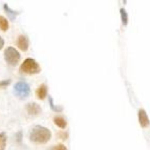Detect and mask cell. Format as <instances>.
<instances>
[{
  "label": "cell",
  "instance_id": "7c38bea8",
  "mask_svg": "<svg viewBox=\"0 0 150 150\" xmlns=\"http://www.w3.org/2000/svg\"><path fill=\"white\" fill-rule=\"evenodd\" d=\"M121 19H122L123 25H127V23H128V15H127V13H126V11L124 10V8H122V10H121Z\"/></svg>",
  "mask_w": 150,
  "mask_h": 150
},
{
  "label": "cell",
  "instance_id": "9c48e42d",
  "mask_svg": "<svg viewBox=\"0 0 150 150\" xmlns=\"http://www.w3.org/2000/svg\"><path fill=\"white\" fill-rule=\"evenodd\" d=\"M54 122H55V124L58 127L62 128V129H64V128L66 127V125H67L66 120H65L64 118H62V117H56V118L54 119Z\"/></svg>",
  "mask_w": 150,
  "mask_h": 150
},
{
  "label": "cell",
  "instance_id": "2e32d148",
  "mask_svg": "<svg viewBox=\"0 0 150 150\" xmlns=\"http://www.w3.org/2000/svg\"><path fill=\"white\" fill-rule=\"evenodd\" d=\"M3 45H4V41H3V39L1 38V36H0V50L3 47Z\"/></svg>",
  "mask_w": 150,
  "mask_h": 150
},
{
  "label": "cell",
  "instance_id": "52a82bcc",
  "mask_svg": "<svg viewBox=\"0 0 150 150\" xmlns=\"http://www.w3.org/2000/svg\"><path fill=\"white\" fill-rule=\"evenodd\" d=\"M17 45L18 47L20 48L21 50L23 52H26L28 50V39L26 36H19L18 37V40H17Z\"/></svg>",
  "mask_w": 150,
  "mask_h": 150
},
{
  "label": "cell",
  "instance_id": "7a4b0ae2",
  "mask_svg": "<svg viewBox=\"0 0 150 150\" xmlns=\"http://www.w3.org/2000/svg\"><path fill=\"white\" fill-rule=\"evenodd\" d=\"M41 67L40 65L38 64L37 61L28 58L23 61V63L20 66V71L22 74H28V75H35V74L40 73Z\"/></svg>",
  "mask_w": 150,
  "mask_h": 150
},
{
  "label": "cell",
  "instance_id": "4fadbf2b",
  "mask_svg": "<svg viewBox=\"0 0 150 150\" xmlns=\"http://www.w3.org/2000/svg\"><path fill=\"white\" fill-rule=\"evenodd\" d=\"M4 10L8 12V15L11 17V19H14V17H16V15H17V14H16V12H14V11L11 10V8H8L6 4H4Z\"/></svg>",
  "mask_w": 150,
  "mask_h": 150
},
{
  "label": "cell",
  "instance_id": "277c9868",
  "mask_svg": "<svg viewBox=\"0 0 150 150\" xmlns=\"http://www.w3.org/2000/svg\"><path fill=\"white\" fill-rule=\"evenodd\" d=\"M4 59L6 63H8L12 66H15L19 60H20V54L14 47H8L4 50Z\"/></svg>",
  "mask_w": 150,
  "mask_h": 150
},
{
  "label": "cell",
  "instance_id": "8fae6325",
  "mask_svg": "<svg viewBox=\"0 0 150 150\" xmlns=\"http://www.w3.org/2000/svg\"><path fill=\"white\" fill-rule=\"evenodd\" d=\"M6 146V135L5 133H0V150H4Z\"/></svg>",
  "mask_w": 150,
  "mask_h": 150
},
{
  "label": "cell",
  "instance_id": "5b68a950",
  "mask_svg": "<svg viewBox=\"0 0 150 150\" xmlns=\"http://www.w3.org/2000/svg\"><path fill=\"white\" fill-rule=\"evenodd\" d=\"M26 111L30 115L33 117H36V115H39L41 112V107L38 105L37 103H30L26 106Z\"/></svg>",
  "mask_w": 150,
  "mask_h": 150
},
{
  "label": "cell",
  "instance_id": "6da1fadb",
  "mask_svg": "<svg viewBox=\"0 0 150 150\" xmlns=\"http://www.w3.org/2000/svg\"><path fill=\"white\" fill-rule=\"evenodd\" d=\"M52 138V132L43 126H35L30 133V139L37 144H45Z\"/></svg>",
  "mask_w": 150,
  "mask_h": 150
},
{
  "label": "cell",
  "instance_id": "3957f363",
  "mask_svg": "<svg viewBox=\"0 0 150 150\" xmlns=\"http://www.w3.org/2000/svg\"><path fill=\"white\" fill-rule=\"evenodd\" d=\"M14 93L17 96L19 99L21 100H24L26 98H28L30 93V85L28 83L24 82V81H20L15 84V87H14Z\"/></svg>",
  "mask_w": 150,
  "mask_h": 150
},
{
  "label": "cell",
  "instance_id": "5bb4252c",
  "mask_svg": "<svg viewBox=\"0 0 150 150\" xmlns=\"http://www.w3.org/2000/svg\"><path fill=\"white\" fill-rule=\"evenodd\" d=\"M52 150H67V149H66V147H65L64 145L59 144V145H57V146H54Z\"/></svg>",
  "mask_w": 150,
  "mask_h": 150
},
{
  "label": "cell",
  "instance_id": "30bf717a",
  "mask_svg": "<svg viewBox=\"0 0 150 150\" xmlns=\"http://www.w3.org/2000/svg\"><path fill=\"white\" fill-rule=\"evenodd\" d=\"M0 30L2 32H6L8 30V21L2 16H0Z\"/></svg>",
  "mask_w": 150,
  "mask_h": 150
},
{
  "label": "cell",
  "instance_id": "9a60e30c",
  "mask_svg": "<svg viewBox=\"0 0 150 150\" xmlns=\"http://www.w3.org/2000/svg\"><path fill=\"white\" fill-rule=\"evenodd\" d=\"M8 84H10V80H8V81H3V82L0 83V87H4L5 85H8Z\"/></svg>",
  "mask_w": 150,
  "mask_h": 150
},
{
  "label": "cell",
  "instance_id": "ba28073f",
  "mask_svg": "<svg viewBox=\"0 0 150 150\" xmlns=\"http://www.w3.org/2000/svg\"><path fill=\"white\" fill-rule=\"evenodd\" d=\"M47 96V86L45 84H42L38 87L37 89V97L40 99V100H43L45 97Z\"/></svg>",
  "mask_w": 150,
  "mask_h": 150
},
{
  "label": "cell",
  "instance_id": "8992f818",
  "mask_svg": "<svg viewBox=\"0 0 150 150\" xmlns=\"http://www.w3.org/2000/svg\"><path fill=\"white\" fill-rule=\"evenodd\" d=\"M139 123H140L141 127L143 128H146L149 125V119H148L147 113L144 109L139 110Z\"/></svg>",
  "mask_w": 150,
  "mask_h": 150
}]
</instances>
